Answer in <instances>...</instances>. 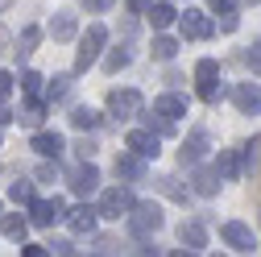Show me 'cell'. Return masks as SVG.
Instances as JSON below:
<instances>
[{"label":"cell","mask_w":261,"mask_h":257,"mask_svg":"<svg viewBox=\"0 0 261 257\" xmlns=\"http://www.w3.org/2000/svg\"><path fill=\"white\" fill-rule=\"evenodd\" d=\"M21 91H25V95H38V91H42V75H38V71H25V75H21Z\"/></svg>","instance_id":"29"},{"label":"cell","mask_w":261,"mask_h":257,"mask_svg":"<svg viewBox=\"0 0 261 257\" xmlns=\"http://www.w3.org/2000/svg\"><path fill=\"white\" fill-rule=\"evenodd\" d=\"M191 183H195V195L212 199L216 191H220V183H224V178H220V170H216V166H212V170H207V166H199V170L191 174Z\"/></svg>","instance_id":"13"},{"label":"cell","mask_w":261,"mask_h":257,"mask_svg":"<svg viewBox=\"0 0 261 257\" xmlns=\"http://www.w3.org/2000/svg\"><path fill=\"white\" fill-rule=\"evenodd\" d=\"M124 5H128V13H149L153 0H124Z\"/></svg>","instance_id":"37"},{"label":"cell","mask_w":261,"mask_h":257,"mask_svg":"<svg viewBox=\"0 0 261 257\" xmlns=\"http://www.w3.org/2000/svg\"><path fill=\"white\" fill-rule=\"evenodd\" d=\"M203 153H207V133H191L178 158H182V166H199V162H203Z\"/></svg>","instance_id":"15"},{"label":"cell","mask_w":261,"mask_h":257,"mask_svg":"<svg viewBox=\"0 0 261 257\" xmlns=\"http://www.w3.org/2000/svg\"><path fill=\"white\" fill-rule=\"evenodd\" d=\"M9 120H17V116H13L9 108H0V124H9Z\"/></svg>","instance_id":"41"},{"label":"cell","mask_w":261,"mask_h":257,"mask_svg":"<svg viewBox=\"0 0 261 257\" xmlns=\"http://www.w3.org/2000/svg\"><path fill=\"white\" fill-rule=\"evenodd\" d=\"M116 178H128V183H137V178H145V158H141L137 149H128V153H120V158H116Z\"/></svg>","instance_id":"12"},{"label":"cell","mask_w":261,"mask_h":257,"mask_svg":"<svg viewBox=\"0 0 261 257\" xmlns=\"http://www.w3.org/2000/svg\"><path fill=\"white\" fill-rule=\"evenodd\" d=\"M9 95H13V75L0 71V100H9Z\"/></svg>","instance_id":"34"},{"label":"cell","mask_w":261,"mask_h":257,"mask_svg":"<svg viewBox=\"0 0 261 257\" xmlns=\"http://www.w3.org/2000/svg\"><path fill=\"white\" fill-rule=\"evenodd\" d=\"M149 21H153V29H170L178 21V13L170 5H149Z\"/></svg>","instance_id":"23"},{"label":"cell","mask_w":261,"mask_h":257,"mask_svg":"<svg viewBox=\"0 0 261 257\" xmlns=\"http://www.w3.org/2000/svg\"><path fill=\"white\" fill-rule=\"evenodd\" d=\"M207 5H212L216 13H232V9H237V0H207Z\"/></svg>","instance_id":"38"},{"label":"cell","mask_w":261,"mask_h":257,"mask_svg":"<svg viewBox=\"0 0 261 257\" xmlns=\"http://www.w3.org/2000/svg\"><path fill=\"white\" fill-rule=\"evenodd\" d=\"M195 83H199V100L216 104L224 95V87H220V62L216 58H199V62H195Z\"/></svg>","instance_id":"3"},{"label":"cell","mask_w":261,"mask_h":257,"mask_svg":"<svg viewBox=\"0 0 261 257\" xmlns=\"http://www.w3.org/2000/svg\"><path fill=\"white\" fill-rule=\"evenodd\" d=\"M232 104H237L245 116H257V112H261V87H257V83H237V87H232Z\"/></svg>","instance_id":"10"},{"label":"cell","mask_w":261,"mask_h":257,"mask_svg":"<svg viewBox=\"0 0 261 257\" xmlns=\"http://www.w3.org/2000/svg\"><path fill=\"white\" fill-rule=\"evenodd\" d=\"M75 149H79V158H91V153H95V141H87V137H83Z\"/></svg>","instance_id":"39"},{"label":"cell","mask_w":261,"mask_h":257,"mask_svg":"<svg viewBox=\"0 0 261 257\" xmlns=\"http://www.w3.org/2000/svg\"><path fill=\"white\" fill-rule=\"evenodd\" d=\"M162 224H166V216H162L158 203H137L133 212H128V233H133L137 241H149Z\"/></svg>","instance_id":"1"},{"label":"cell","mask_w":261,"mask_h":257,"mask_svg":"<svg viewBox=\"0 0 261 257\" xmlns=\"http://www.w3.org/2000/svg\"><path fill=\"white\" fill-rule=\"evenodd\" d=\"M178 29H182V38H191V42H203V38H212V34H216L212 17H207V13H199V9L178 13Z\"/></svg>","instance_id":"6"},{"label":"cell","mask_w":261,"mask_h":257,"mask_svg":"<svg viewBox=\"0 0 261 257\" xmlns=\"http://www.w3.org/2000/svg\"><path fill=\"white\" fill-rule=\"evenodd\" d=\"M128 67V50H112L108 58H104V71L108 75H116V71H124Z\"/></svg>","instance_id":"26"},{"label":"cell","mask_w":261,"mask_h":257,"mask_svg":"<svg viewBox=\"0 0 261 257\" xmlns=\"http://www.w3.org/2000/svg\"><path fill=\"white\" fill-rule=\"evenodd\" d=\"M162 191H166V195H174V199H187V191L178 187V178H162Z\"/></svg>","instance_id":"32"},{"label":"cell","mask_w":261,"mask_h":257,"mask_svg":"<svg viewBox=\"0 0 261 257\" xmlns=\"http://www.w3.org/2000/svg\"><path fill=\"white\" fill-rule=\"evenodd\" d=\"M108 112H112V116H120V120L137 116V112H141V91H133V87L108 91Z\"/></svg>","instance_id":"7"},{"label":"cell","mask_w":261,"mask_h":257,"mask_svg":"<svg viewBox=\"0 0 261 257\" xmlns=\"http://www.w3.org/2000/svg\"><path fill=\"white\" fill-rule=\"evenodd\" d=\"M95 187H100V170H95L87 158H83V166L71 170V191H75V195H91Z\"/></svg>","instance_id":"11"},{"label":"cell","mask_w":261,"mask_h":257,"mask_svg":"<svg viewBox=\"0 0 261 257\" xmlns=\"http://www.w3.org/2000/svg\"><path fill=\"white\" fill-rule=\"evenodd\" d=\"M124 145L137 149L141 158H158V153H162V137L153 133V128H133V133L124 137Z\"/></svg>","instance_id":"8"},{"label":"cell","mask_w":261,"mask_h":257,"mask_svg":"<svg viewBox=\"0 0 261 257\" xmlns=\"http://www.w3.org/2000/svg\"><path fill=\"white\" fill-rule=\"evenodd\" d=\"M0 233H5V237H13V241H25L29 220H25V216H5V220H0Z\"/></svg>","instance_id":"21"},{"label":"cell","mask_w":261,"mask_h":257,"mask_svg":"<svg viewBox=\"0 0 261 257\" xmlns=\"http://www.w3.org/2000/svg\"><path fill=\"white\" fill-rule=\"evenodd\" d=\"M67 91H71V79H67V75H58V79L46 87V100H62Z\"/></svg>","instance_id":"28"},{"label":"cell","mask_w":261,"mask_h":257,"mask_svg":"<svg viewBox=\"0 0 261 257\" xmlns=\"http://www.w3.org/2000/svg\"><path fill=\"white\" fill-rule=\"evenodd\" d=\"M216 170H220V178H237V174H241V153H237V149H220Z\"/></svg>","instance_id":"19"},{"label":"cell","mask_w":261,"mask_h":257,"mask_svg":"<svg viewBox=\"0 0 261 257\" xmlns=\"http://www.w3.org/2000/svg\"><path fill=\"white\" fill-rule=\"evenodd\" d=\"M71 124L75 128H95V124H100V112H95V108H75L71 112Z\"/></svg>","instance_id":"25"},{"label":"cell","mask_w":261,"mask_h":257,"mask_svg":"<svg viewBox=\"0 0 261 257\" xmlns=\"http://www.w3.org/2000/svg\"><path fill=\"white\" fill-rule=\"evenodd\" d=\"M153 112L166 116V120H178V116H187V100H182V95H158V100H153Z\"/></svg>","instance_id":"17"},{"label":"cell","mask_w":261,"mask_h":257,"mask_svg":"<svg viewBox=\"0 0 261 257\" xmlns=\"http://www.w3.org/2000/svg\"><path fill=\"white\" fill-rule=\"evenodd\" d=\"M220 237L232 245L237 253H253L257 249V241H253V228H245V224H237V220H228L224 228H220Z\"/></svg>","instance_id":"9"},{"label":"cell","mask_w":261,"mask_h":257,"mask_svg":"<svg viewBox=\"0 0 261 257\" xmlns=\"http://www.w3.org/2000/svg\"><path fill=\"white\" fill-rule=\"evenodd\" d=\"M50 253H58V257H62V253H75V249H71L67 241H54V245H50Z\"/></svg>","instance_id":"40"},{"label":"cell","mask_w":261,"mask_h":257,"mask_svg":"<svg viewBox=\"0 0 261 257\" xmlns=\"http://www.w3.org/2000/svg\"><path fill=\"white\" fill-rule=\"evenodd\" d=\"M137 208V199H133V191L128 187H108L104 195H100V216H108V220H120V216H128Z\"/></svg>","instance_id":"4"},{"label":"cell","mask_w":261,"mask_h":257,"mask_svg":"<svg viewBox=\"0 0 261 257\" xmlns=\"http://www.w3.org/2000/svg\"><path fill=\"white\" fill-rule=\"evenodd\" d=\"M104 42H108V29H104V25H87V34H83V42H79V54H75V71L95 67V62H100Z\"/></svg>","instance_id":"2"},{"label":"cell","mask_w":261,"mask_h":257,"mask_svg":"<svg viewBox=\"0 0 261 257\" xmlns=\"http://www.w3.org/2000/svg\"><path fill=\"white\" fill-rule=\"evenodd\" d=\"M95 216H100V208H87V203H83V208H75V212H71V220H67V224H71V233L91 237V233H95Z\"/></svg>","instance_id":"14"},{"label":"cell","mask_w":261,"mask_h":257,"mask_svg":"<svg viewBox=\"0 0 261 257\" xmlns=\"http://www.w3.org/2000/svg\"><path fill=\"white\" fill-rule=\"evenodd\" d=\"M21 253H25V257H46L50 245H21Z\"/></svg>","instance_id":"35"},{"label":"cell","mask_w":261,"mask_h":257,"mask_svg":"<svg viewBox=\"0 0 261 257\" xmlns=\"http://www.w3.org/2000/svg\"><path fill=\"white\" fill-rule=\"evenodd\" d=\"M220 29H224V34H232V29H237V13H220Z\"/></svg>","instance_id":"36"},{"label":"cell","mask_w":261,"mask_h":257,"mask_svg":"<svg viewBox=\"0 0 261 257\" xmlns=\"http://www.w3.org/2000/svg\"><path fill=\"white\" fill-rule=\"evenodd\" d=\"M62 212H67V203L58 195L54 199H29V224H38V228H54L62 220Z\"/></svg>","instance_id":"5"},{"label":"cell","mask_w":261,"mask_h":257,"mask_svg":"<svg viewBox=\"0 0 261 257\" xmlns=\"http://www.w3.org/2000/svg\"><path fill=\"white\" fill-rule=\"evenodd\" d=\"M182 245H187L191 253H199V249L207 245V228H203V224H182Z\"/></svg>","instance_id":"20"},{"label":"cell","mask_w":261,"mask_h":257,"mask_svg":"<svg viewBox=\"0 0 261 257\" xmlns=\"http://www.w3.org/2000/svg\"><path fill=\"white\" fill-rule=\"evenodd\" d=\"M249 5H261V0H249Z\"/></svg>","instance_id":"42"},{"label":"cell","mask_w":261,"mask_h":257,"mask_svg":"<svg viewBox=\"0 0 261 257\" xmlns=\"http://www.w3.org/2000/svg\"><path fill=\"white\" fill-rule=\"evenodd\" d=\"M38 38H42L38 29H25V34H21V50H17V54H29V50L38 46Z\"/></svg>","instance_id":"31"},{"label":"cell","mask_w":261,"mask_h":257,"mask_svg":"<svg viewBox=\"0 0 261 257\" xmlns=\"http://www.w3.org/2000/svg\"><path fill=\"white\" fill-rule=\"evenodd\" d=\"M9 195H13L17 203H29V199H34V183H21V178H17V183L9 187Z\"/></svg>","instance_id":"27"},{"label":"cell","mask_w":261,"mask_h":257,"mask_svg":"<svg viewBox=\"0 0 261 257\" xmlns=\"http://www.w3.org/2000/svg\"><path fill=\"white\" fill-rule=\"evenodd\" d=\"M83 5H87V13H108L116 0H83Z\"/></svg>","instance_id":"33"},{"label":"cell","mask_w":261,"mask_h":257,"mask_svg":"<svg viewBox=\"0 0 261 257\" xmlns=\"http://www.w3.org/2000/svg\"><path fill=\"white\" fill-rule=\"evenodd\" d=\"M42 116H46V100H38V95H34V100H29V104L17 112V120H21V124H42Z\"/></svg>","instance_id":"22"},{"label":"cell","mask_w":261,"mask_h":257,"mask_svg":"<svg viewBox=\"0 0 261 257\" xmlns=\"http://www.w3.org/2000/svg\"><path fill=\"white\" fill-rule=\"evenodd\" d=\"M174 54H178V42H174V38H166V34H162V38H153V58L170 62Z\"/></svg>","instance_id":"24"},{"label":"cell","mask_w":261,"mask_h":257,"mask_svg":"<svg viewBox=\"0 0 261 257\" xmlns=\"http://www.w3.org/2000/svg\"><path fill=\"white\" fill-rule=\"evenodd\" d=\"M75 29H79L75 13H58V17L50 21V38H54V42H71V38H75Z\"/></svg>","instance_id":"18"},{"label":"cell","mask_w":261,"mask_h":257,"mask_svg":"<svg viewBox=\"0 0 261 257\" xmlns=\"http://www.w3.org/2000/svg\"><path fill=\"white\" fill-rule=\"evenodd\" d=\"M245 62H249V71H253V75H261V38L245 50Z\"/></svg>","instance_id":"30"},{"label":"cell","mask_w":261,"mask_h":257,"mask_svg":"<svg viewBox=\"0 0 261 257\" xmlns=\"http://www.w3.org/2000/svg\"><path fill=\"white\" fill-rule=\"evenodd\" d=\"M29 149H34V153H42V158H58L62 149H67V141H62L58 133H34Z\"/></svg>","instance_id":"16"}]
</instances>
